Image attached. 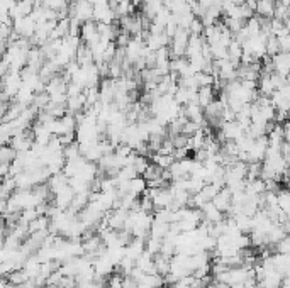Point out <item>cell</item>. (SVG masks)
Listing matches in <instances>:
<instances>
[{
  "label": "cell",
  "mask_w": 290,
  "mask_h": 288,
  "mask_svg": "<svg viewBox=\"0 0 290 288\" xmlns=\"http://www.w3.org/2000/svg\"><path fill=\"white\" fill-rule=\"evenodd\" d=\"M209 288H231V287L226 285V283H222V282H214V278H212V283H210Z\"/></svg>",
  "instance_id": "18"
},
{
  "label": "cell",
  "mask_w": 290,
  "mask_h": 288,
  "mask_svg": "<svg viewBox=\"0 0 290 288\" xmlns=\"http://www.w3.org/2000/svg\"><path fill=\"white\" fill-rule=\"evenodd\" d=\"M122 282H124V275H120V273H112V275H109L107 287L109 288H122Z\"/></svg>",
  "instance_id": "16"
},
{
  "label": "cell",
  "mask_w": 290,
  "mask_h": 288,
  "mask_svg": "<svg viewBox=\"0 0 290 288\" xmlns=\"http://www.w3.org/2000/svg\"><path fill=\"white\" fill-rule=\"evenodd\" d=\"M48 227H50V217H46V215H37L34 221H31L29 224H27V231L31 232H41V231H48Z\"/></svg>",
  "instance_id": "11"
},
{
  "label": "cell",
  "mask_w": 290,
  "mask_h": 288,
  "mask_svg": "<svg viewBox=\"0 0 290 288\" xmlns=\"http://www.w3.org/2000/svg\"><path fill=\"white\" fill-rule=\"evenodd\" d=\"M136 288H153V287H150L148 283H143V282H137V287Z\"/></svg>",
  "instance_id": "19"
},
{
  "label": "cell",
  "mask_w": 290,
  "mask_h": 288,
  "mask_svg": "<svg viewBox=\"0 0 290 288\" xmlns=\"http://www.w3.org/2000/svg\"><path fill=\"white\" fill-rule=\"evenodd\" d=\"M17 158V151L10 144H0V164H10Z\"/></svg>",
  "instance_id": "12"
},
{
  "label": "cell",
  "mask_w": 290,
  "mask_h": 288,
  "mask_svg": "<svg viewBox=\"0 0 290 288\" xmlns=\"http://www.w3.org/2000/svg\"><path fill=\"white\" fill-rule=\"evenodd\" d=\"M173 156H165V154H151V163L156 164L160 170H168V168L171 166V163H173Z\"/></svg>",
  "instance_id": "13"
},
{
  "label": "cell",
  "mask_w": 290,
  "mask_h": 288,
  "mask_svg": "<svg viewBox=\"0 0 290 288\" xmlns=\"http://www.w3.org/2000/svg\"><path fill=\"white\" fill-rule=\"evenodd\" d=\"M273 9H275V0H256L255 14L258 17H263V19H272L273 17Z\"/></svg>",
  "instance_id": "5"
},
{
  "label": "cell",
  "mask_w": 290,
  "mask_h": 288,
  "mask_svg": "<svg viewBox=\"0 0 290 288\" xmlns=\"http://www.w3.org/2000/svg\"><path fill=\"white\" fill-rule=\"evenodd\" d=\"M272 261H273L275 270H277V272L280 273L284 278H285V276H289V266H290L289 255H280V253H277V255H272Z\"/></svg>",
  "instance_id": "7"
},
{
  "label": "cell",
  "mask_w": 290,
  "mask_h": 288,
  "mask_svg": "<svg viewBox=\"0 0 290 288\" xmlns=\"http://www.w3.org/2000/svg\"><path fill=\"white\" fill-rule=\"evenodd\" d=\"M272 64H273V71L280 77H289L290 70V54L289 53H277L275 56L270 58Z\"/></svg>",
  "instance_id": "2"
},
{
  "label": "cell",
  "mask_w": 290,
  "mask_h": 288,
  "mask_svg": "<svg viewBox=\"0 0 290 288\" xmlns=\"http://www.w3.org/2000/svg\"><path fill=\"white\" fill-rule=\"evenodd\" d=\"M68 180L70 178L68 176H65L63 173H54V175H51L50 178H48V187H50V190H51V193H56V192H60L61 188H65V187H68Z\"/></svg>",
  "instance_id": "6"
},
{
  "label": "cell",
  "mask_w": 290,
  "mask_h": 288,
  "mask_svg": "<svg viewBox=\"0 0 290 288\" xmlns=\"http://www.w3.org/2000/svg\"><path fill=\"white\" fill-rule=\"evenodd\" d=\"M148 185L146 181L143 180V176H136L133 180L127 181V193L134 195V197H141V195L146 192Z\"/></svg>",
  "instance_id": "9"
},
{
  "label": "cell",
  "mask_w": 290,
  "mask_h": 288,
  "mask_svg": "<svg viewBox=\"0 0 290 288\" xmlns=\"http://www.w3.org/2000/svg\"><path fill=\"white\" fill-rule=\"evenodd\" d=\"M273 248H275V251L280 253V255H289L290 253V238L289 236H285V238L280 239Z\"/></svg>",
  "instance_id": "15"
},
{
  "label": "cell",
  "mask_w": 290,
  "mask_h": 288,
  "mask_svg": "<svg viewBox=\"0 0 290 288\" xmlns=\"http://www.w3.org/2000/svg\"><path fill=\"white\" fill-rule=\"evenodd\" d=\"M277 43H278V51L280 53H289L290 51V36H280L277 37Z\"/></svg>",
  "instance_id": "17"
},
{
  "label": "cell",
  "mask_w": 290,
  "mask_h": 288,
  "mask_svg": "<svg viewBox=\"0 0 290 288\" xmlns=\"http://www.w3.org/2000/svg\"><path fill=\"white\" fill-rule=\"evenodd\" d=\"M73 197H75L73 188L68 185V187L61 188L60 192H56V193H54V202H53V204L56 205L60 210H67V208L71 205V202H73Z\"/></svg>",
  "instance_id": "3"
},
{
  "label": "cell",
  "mask_w": 290,
  "mask_h": 288,
  "mask_svg": "<svg viewBox=\"0 0 290 288\" xmlns=\"http://www.w3.org/2000/svg\"><path fill=\"white\" fill-rule=\"evenodd\" d=\"M212 204L214 207L217 208V210H221L222 214H226L227 210H229L231 207V192L227 190L226 187H222L219 192H217V195L212 198Z\"/></svg>",
  "instance_id": "4"
},
{
  "label": "cell",
  "mask_w": 290,
  "mask_h": 288,
  "mask_svg": "<svg viewBox=\"0 0 290 288\" xmlns=\"http://www.w3.org/2000/svg\"><path fill=\"white\" fill-rule=\"evenodd\" d=\"M275 204H277L278 210L284 212V214H289L290 212V195L285 188H280L275 193Z\"/></svg>",
  "instance_id": "10"
},
{
  "label": "cell",
  "mask_w": 290,
  "mask_h": 288,
  "mask_svg": "<svg viewBox=\"0 0 290 288\" xmlns=\"http://www.w3.org/2000/svg\"><path fill=\"white\" fill-rule=\"evenodd\" d=\"M78 37H80L82 43L87 44V46H92V44H95L97 41L100 39L99 32H97V22H94V20H87V22L82 24Z\"/></svg>",
  "instance_id": "1"
},
{
  "label": "cell",
  "mask_w": 290,
  "mask_h": 288,
  "mask_svg": "<svg viewBox=\"0 0 290 288\" xmlns=\"http://www.w3.org/2000/svg\"><path fill=\"white\" fill-rule=\"evenodd\" d=\"M214 98H216V92H214L212 87H200V88H197V104H199L202 109L207 107V105H209Z\"/></svg>",
  "instance_id": "8"
},
{
  "label": "cell",
  "mask_w": 290,
  "mask_h": 288,
  "mask_svg": "<svg viewBox=\"0 0 290 288\" xmlns=\"http://www.w3.org/2000/svg\"><path fill=\"white\" fill-rule=\"evenodd\" d=\"M7 282L17 288V287H20V285H24V283L29 282V278H27V275L24 273V270L20 268V270H16V272L10 273V275L7 276Z\"/></svg>",
  "instance_id": "14"
},
{
  "label": "cell",
  "mask_w": 290,
  "mask_h": 288,
  "mask_svg": "<svg viewBox=\"0 0 290 288\" xmlns=\"http://www.w3.org/2000/svg\"><path fill=\"white\" fill-rule=\"evenodd\" d=\"M17 2H20V0H17Z\"/></svg>",
  "instance_id": "20"
}]
</instances>
